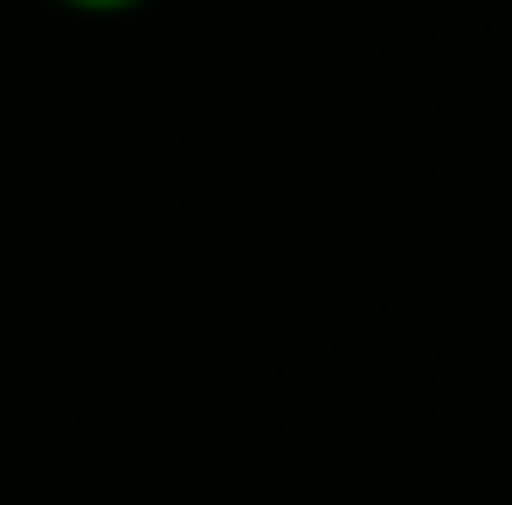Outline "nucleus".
Listing matches in <instances>:
<instances>
[{
	"label": "nucleus",
	"instance_id": "f257e3e1",
	"mask_svg": "<svg viewBox=\"0 0 512 505\" xmlns=\"http://www.w3.org/2000/svg\"><path fill=\"white\" fill-rule=\"evenodd\" d=\"M49 7H70V14H139L153 0H49Z\"/></svg>",
	"mask_w": 512,
	"mask_h": 505
}]
</instances>
